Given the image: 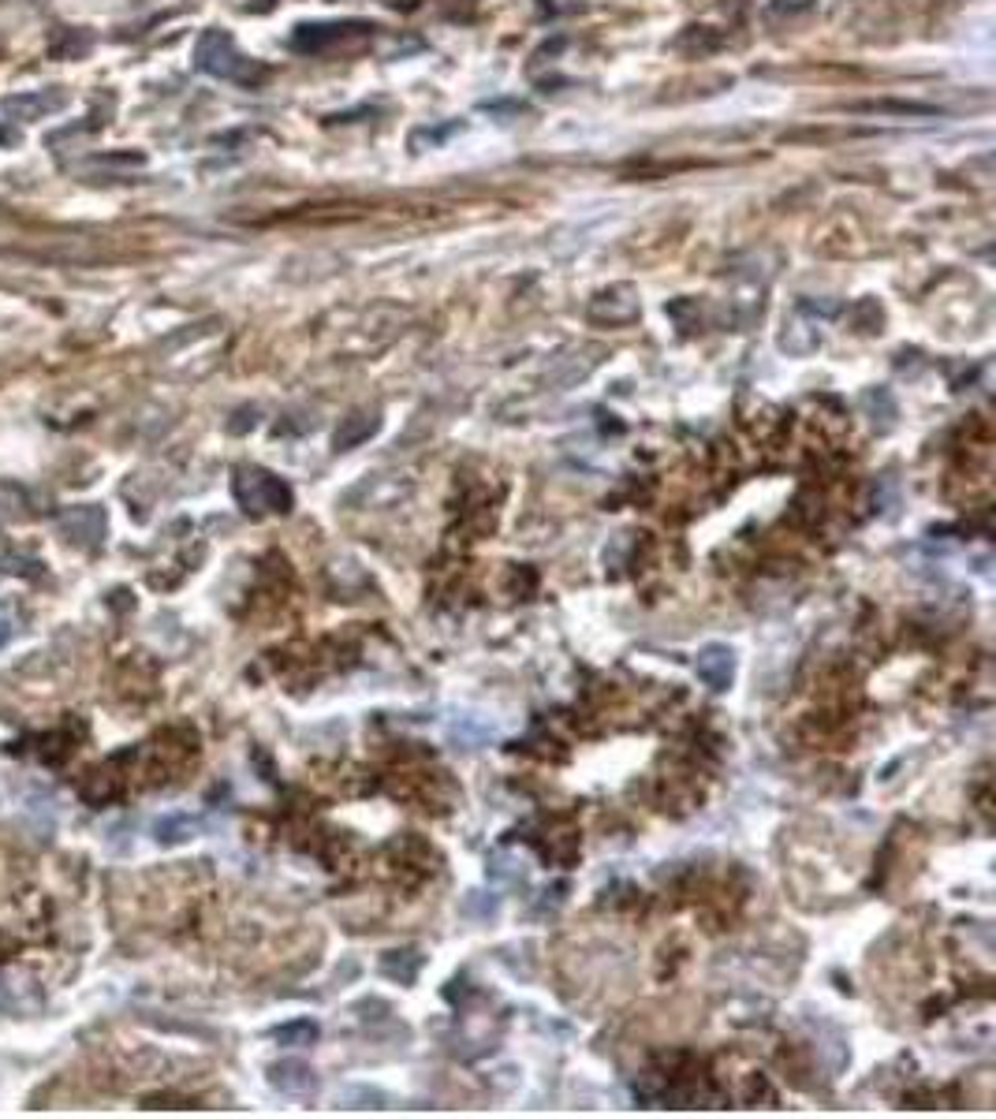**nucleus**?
<instances>
[{
  "mask_svg": "<svg viewBox=\"0 0 996 1119\" xmlns=\"http://www.w3.org/2000/svg\"><path fill=\"white\" fill-rule=\"evenodd\" d=\"M378 426H381L378 410H352V415L340 422V430H336V436H332V444H336L340 452H347V448H355V444L370 441V436L378 433Z\"/></svg>",
  "mask_w": 996,
  "mask_h": 1119,
  "instance_id": "nucleus-6",
  "label": "nucleus"
},
{
  "mask_svg": "<svg viewBox=\"0 0 996 1119\" xmlns=\"http://www.w3.org/2000/svg\"><path fill=\"white\" fill-rule=\"evenodd\" d=\"M694 672H698V679H702L705 687L728 690L731 676H736V653H731L728 645H721V642L705 645V650L694 657Z\"/></svg>",
  "mask_w": 996,
  "mask_h": 1119,
  "instance_id": "nucleus-4",
  "label": "nucleus"
},
{
  "mask_svg": "<svg viewBox=\"0 0 996 1119\" xmlns=\"http://www.w3.org/2000/svg\"><path fill=\"white\" fill-rule=\"evenodd\" d=\"M232 493L239 501V508L247 515H269V512H292V489L281 482L276 475L261 467H239L235 470Z\"/></svg>",
  "mask_w": 996,
  "mask_h": 1119,
  "instance_id": "nucleus-1",
  "label": "nucleus"
},
{
  "mask_svg": "<svg viewBox=\"0 0 996 1119\" xmlns=\"http://www.w3.org/2000/svg\"><path fill=\"white\" fill-rule=\"evenodd\" d=\"M418 967H422V956H418L415 948L389 951V956L381 959V974L396 977V982H404V985L415 982V977H418Z\"/></svg>",
  "mask_w": 996,
  "mask_h": 1119,
  "instance_id": "nucleus-8",
  "label": "nucleus"
},
{
  "mask_svg": "<svg viewBox=\"0 0 996 1119\" xmlns=\"http://www.w3.org/2000/svg\"><path fill=\"white\" fill-rule=\"evenodd\" d=\"M8 638H12V616H8V612H0V645H4Z\"/></svg>",
  "mask_w": 996,
  "mask_h": 1119,
  "instance_id": "nucleus-11",
  "label": "nucleus"
},
{
  "mask_svg": "<svg viewBox=\"0 0 996 1119\" xmlns=\"http://www.w3.org/2000/svg\"><path fill=\"white\" fill-rule=\"evenodd\" d=\"M60 104H64V94L46 90V94H15V98H4L0 109L15 120H41L46 112H57Z\"/></svg>",
  "mask_w": 996,
  "mask_h": 1119,
  "instance_id": "nucleus-5",
  "label": "nucleus"
},
{
  "mask_svg": "<svg viewBox=\"0 0 996 1119\" xmlns=\"http://www.w3.org/2000/svg\"><path fill=\"white\" fill-rule=\"evenodd\" d=\"M269 1082L281 1094H307V1090H313V1071L303 1060H281L269 1071Z\"/></svg>",
  "mask_w": 996,
  "mask_h": 1119,
  "instance_id": "nucleus-7",
  "label": "nucleus"
},
{
  "mask_svg": "<svg viewBox=\"0 0 996 1119\" xmlns=\"http://www.w3.org/2000/svg\"><path fill=\"white\" fill-rule=\"evenodd\" d=\"M60 530L75 541V545L98 549L104 538V512L98 504H78V508L60 512Z\"/></svg>",
  "mask_w": 996,
  "mask_h": 1119,
  "instance_id": "nucleus-3",
  "label": "nucleus"
},
{
  "mask_svg": "<svg viewBox=\"0 0 996 1119\" xmlns=\"http://www.w3.org/2000/svg\"><path fill=\"white\" fill-rule=\"evenodd\" d=\"M195 60H198L202 72L217 75V78H232V83H258V78L266 75L261 67H255L239 49H235V41L224 30H209L206 38L198 41Z\"/></svg>",
  "mask_w": 996,
  "mask_h": 1119,
  "instance_id": "nucleus-2",
  "label": "nucleus"
},
{
  "mask_svg": "<svg viewBox=\"0 0 996 1119\" xmlns=\"http://www.w3.org/2000/svg\"><path fill=\"white\" fill-rule=\"evenodd\" d=\"M273 1037H276L281 1045H310L313 1037H318V1022H310V1019L284 1022V1026H276V1030H273Z\"/></svg>",
  "mask_w": 996,
  "mask_h": 1119,
  "instance_id": "nucleus-10",
  "label": "nucleus"
},
{
  "mask_svg": "<svg viewBox=\"0 0 996 1119\" xmlns=\"http://www.w3.org/2000/svg\"><path fill=\"white\" fill-rule=\"evenodd\" d=\"M590 313H593V318H601V321H608V325H624V321H631L635 313H639V303H624V306H619L616 303V287H613V292H605L598 303L590 306Z\"/></svg>",
  "mask_w": 996,
  "mask_h": 1119,
  "instance_id": "nucleus-9",
  "label": "nucleus"
}]
</instances>
